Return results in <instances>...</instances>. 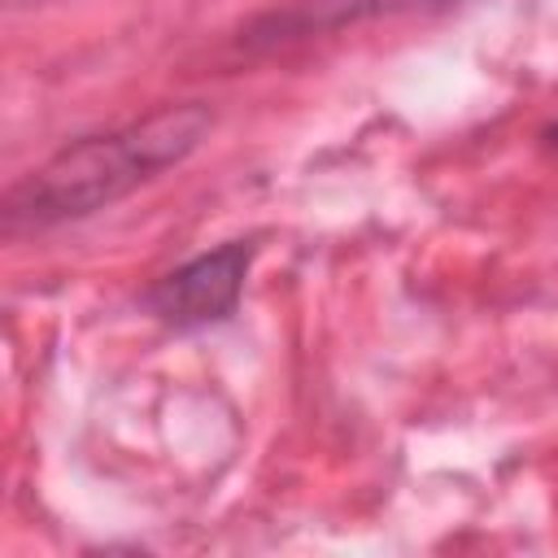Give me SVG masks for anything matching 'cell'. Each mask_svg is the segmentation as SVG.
<instances>
[{
  "instance_id": "cell-2",
  "label": "cell",
  "mask_w": 558,
  "mask_h": 558,
  "mask_svg": "<svg viewBox=\"0 0 558 558\" xmlns=\"http://www.w3.org/2000/svg\"><path fill=\"white\" fill-rule=\"evenodd\" d=\"M253 262V244L248 240H227L192 262H183L179 270L161 275L148 292L144 305L174 331H192V327H209L235 314L240 292H244V275Z\"/></svg>"
},
{
  "instance_id": "cell-1",
  "label": "cell",
  "mask_w": 558,
  "mask_h": 558,
  "mask_svg": "<svg viewBox=\"0 0 558 558\" xmlns=\"http://www.w3.org/2000/svg\"><path fill=\"white\" fill-rule=\"evenodd\" d=\"M214 126V109L201 100L166 105L126 126L83 135L57 148L44 166L22 174L4 196V231H44L96 209L118 205L135 187L153 183L170 166L187 161Z\"/></svg>"
}]
</instances>
